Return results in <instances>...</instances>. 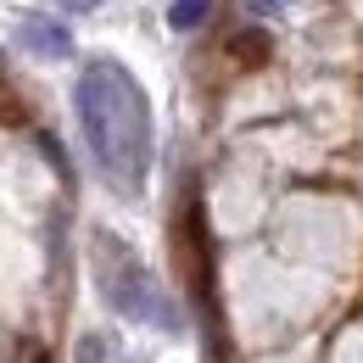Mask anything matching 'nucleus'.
Returning <instances> with one entry per match:
<instances>
[{
  "label": "nucleus",
  "mask_w": 363,
  "mask_h": 363,
  "mask_svg": "<svg viewBox=\"0 0 363 363\" xmlns=\"http://www.w3.org/2000/svg\"><path fill=\"white\" fill-rule=\"evenodd\" d=\"M73 101H79V123L95 151V168L123 196H140L145 168H151V101L135 84V73L123 62L101 56L79 73Z\"/></svg>",
  "instance_id": "f257e3e1"
},
{
  "label": "nucleus",
  "mask_w": 363,
  "mask_h": 363,
  "mask_svg": "<svg viewBox=\"0 0 363 363\" xmlns=\"http://www.w3.org/2000/svg\"><path fill=\"white\" fill-rule=\"evenodd\" d=\"M229 56H235L240 67H263V62L274 56V40L263 34V28H257V23H252V28H240V34H229Z\"/></svg>",
  "instance_id": "20e7f679"
},
{
  "label": "nucleus",
  "mask_w": 363,
  "mask_h": 363,
  "mask_svg": "<svg viewBox=\"0 0 363 363\" xmlns=\"http://www.w3.org/2000/svg\"><path fill=\"white\" fill-rule=\"evenodd\" d=\"M101 352H106V347H101V335H90V341L79 347V363H101Z\"/></svg>",
  "instance_id": "0eeeda50"
},
{
  "label": "nucleus",
  "mask_w": 363,
  "mask_h": 363,
  "mask_svg": "<svg viewBox=\"0 0 363 363\" xmlns=\"http://www.w3.org/2000/svg\"><path fill=\"white\" fill-rule=\"evenodd\" d=\"M95 274H101V296L106 308L135 324H157V330H179V308L168 302V291L151 279V269L140 263L135 252L118 235H95Z\"/></svg>",
  "instance_id": "f03ea898"
},
{
  "label": "nucleus",
  "mask_w": 363,
  "mask_h": 363,
  "mask_svg": "<svg viewBox=\"0 0 363 363\" xmlns=\"http://www.w3.org/2000/svg\"><path fill=\"white\" fill-rule=\"evenodd\" d=\"M207 11H213V0H174V6H168V23H174L179 34H190V28L207 23Z\"/></svg>",
  "instance_id": "39448f33"
},
{
  "label": "nucleus",
  "mask_w": 363,
  "mask_h": 363,
  "mask_svg": "<svg viewBox=\"0 0 363 363\" xmlns=\"http://www.w3.org/2000/svg\"><path fill=\"white\" fill-rule=\"evenodd\" d=\"M240 6H246L252 17H274V11H285L291 0H240Z\"/></svg>",
  "instance_id": "423d86ee"
},
{
  "label": "nucleus",
  "mask_w": 363,
  "mask_h": 363,
  "mask_svg": "<svg viewBox=\"0 0 363 363\" xmlns=\"http://www.w3.org/2000/svg\"><path fill=\"white\" fill-rule=\"evenodd\" d=\"M17 45L45 56V62H62V56H73V34H67L56 17H45V11H28V17L17 23Z\"/></svg>",
  "instance_id": "7ed1b4c3"
},
{
  "label": "nucleus",
  "mask_w": 363,
  "mask_h": 363,
  "mask_svg": "<svg viewBox=\"0 0 363 363\" xmlns=\"http://www.w3.org/2000/svg\"><path fill=\"white\" fill-rule=\"evenodd\" d=\"M101 0H62V11H95Z\"/></svg>",
  "instance_id": "6e6552de"
}]
</instances>
